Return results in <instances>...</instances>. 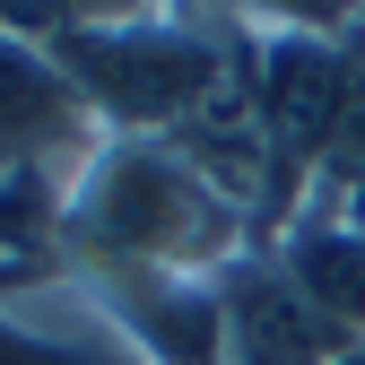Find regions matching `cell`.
Returning a JSON list of instances; mask_svg holds the SVG:
<instances>
[{
	"label": "cell",
	"mask_w": 365,
	"mask_h": 365,
	"mask_svg": "<svg viewBox=\"0 0 365 365\" xmlns=\"http://www.w3.org/2000/svg\"><path fill=\"white\" fill-rule=\"evenodd\" d=\"M0 182H9V174H0Z\"/></svg>",
	"instance_id": "52a82bcc"
},
{
	"label": "cell",
	"mask_w": 365,
	"mask_h": 365,
	"mask_svg": "<svg viewBox=\"0 0 365 365\" xmlns=\"http://www.w3.org/2000/svg\"><path fill=\"white\" fill-rule=\"evenodd\" d=\"M261 226L217 192L174 140H105L96 165L61 200V269H165V279H217Z\"/></svg>",
	"instance_id": "6da1fadb"
},
{
	"label": "cell",
	"mask_w": 365,
	"mask_h": 365,
	"mask_svg": "<svg viewBox=\"0 0 365 365\" xmlns=\"http://www.w3.org/2000/svg\"><path fill=\"white\" fill-rule=\"evenodd\" d=\"M217 322H226V365H331L356 348L304 304V287L279 269L269 244H252L217 269Z\"/></svg>",
	"instance_id": "277c9868"
},
{
	"label": "cell",
	"mask_w": 365,
	"mask_h": 365,
	"mask_svg": "<svg viewBox=\"0 0 365 365\" xmlns=\"http://www.w3.org/2000/svg\"><path fill=\"white\" fill-rule=\"evenodd\" d=\"M105 122L87 113L70 70L53 61V43L0 26V174L9 182H53L70 200V182L96 165Z\"/></svg>",
	"instance_id": "3957f363"
},
{
	"label": "cell",
	"mask_w": 365,
	"mask_h": 365,
	"mask_svg": "<svg viewBox=\"0 0 365 365\" xmlns=\"http://www.w3.org/2000/svg\"><path fill=\"white\" fill-rule=\"evenodd\" d=\"M244 9H78L53 61L105 122V140H182L217 96L244 87Z\"/></svg>",
	"instance_id": "7a4b0ae2"
},
{
	"label": "cell",
	"mask_w": 365,
	"mask_h": 365,
	"mask_svg": "<svg viewBox=\"0 0 365 365\" xmlns=\"http://www.w3.org/2000/svg\"><path fill=\"white\" fill-rule=\"evenodd\" d=\"M331 365H365V339H356V348H348V356H331Z\"/></svg>",
	"instance_id": "8992f818"
},
{
	"label": "cell",
	"mask_w": 365,
	"mask_h": 365,
	"mask_svg": "<svg viewBox=\"0 0 365 365\" xmlns=\"http://www.w3.org/2000/svg\"><path fill=\"white\" fill-rule=\"evenodd\" d=\"M279 269L304 287V304L322 313L339 339H365V200L313 192L279 235H269Z\"/></svg>",
	"instance_id": "5b68a950"
}]
</instances>
